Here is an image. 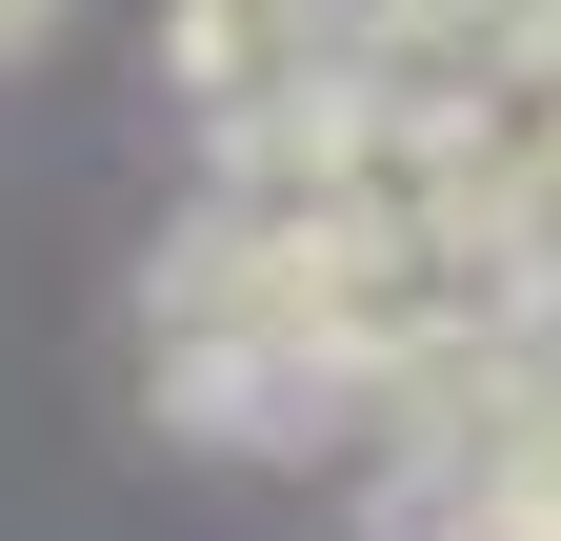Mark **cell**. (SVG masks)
Here are the masks:
<instances>
[{
  "label": "cell",
  "mask_w": 561,
  "mask_h": 541,
  "mask_svg": "<svg viewBox=\"0 0 561 541\" xmlns=\"http://www.w3.org/2000/svg\"><path fill=\"white\" fill-rule=\"evenodd\" d=\"M161 81H181V120L221 161H261V141H301V120H341V0H181Z\"/></svg>",
  "instance_id": "6da1fadb"
},
{
  "label": "cell",
  "mask_w": 561,
  "mask_h": 541,
  "mask_svg": "<svg viewBox=\"0 0 561 541\" xmlns=\"http://www.w3.org/2000/svg\"><path fill=\"white\" fill-rule=\"evenodd\" d=\"M41 41H60V0H0V60H41Z\"/></svg>",
  "instance_id": "7a4b0ae2"
}]
</instances>
